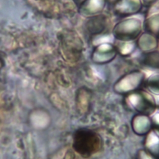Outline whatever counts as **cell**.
<instances>
[{
	"label": "cell",
	"mask_w": 159,
	"mask_h": 159,
	"mask_svg": "<svg viewBox=\"0 0 159 159\" xmlns=\"http://www.w3.org/2000/svg\"><path fill=\"white\" fill-rule=\"evenodd\" d=\"M133 119L132 127L135 133L143 135L150 131L152 122L147 116L140 114L135 116Z\"/></svg>",
	"instance_id": "obj_3"
},
{
	"label": "cell",
	"mask_w": 159,
	"mask_h": 159,
	"mask_svg": "<svg viewBox=\"0 0 159 159\" xmlns=\"http://www.w3.org/2000/svg\"><path fill=\"white\" fill-rule=\"evenodd\" d=\"M76 150L81 155H90L98 150L100 140L97 135L89 131L78 132L75 137Z\"/></svg>",
	"instance_id": "obj_1"
},
{
	"label": "cell",
	"mask_w": 159,
	"mask_h": 159,
	"mask_svg": "<svg viewBox=\"0 0 159 159\" xmlns=\"http://www.w3.org/2000/svg\"><path fill=\"white\" fill-rule=\"evenodd\" d=\"M130 106L137 111L143 115H150L155 109V102L152 96L147 93H140L129 96Z\"/></svg>",
	"instance_id": "obj_2"
}]
</instances>
